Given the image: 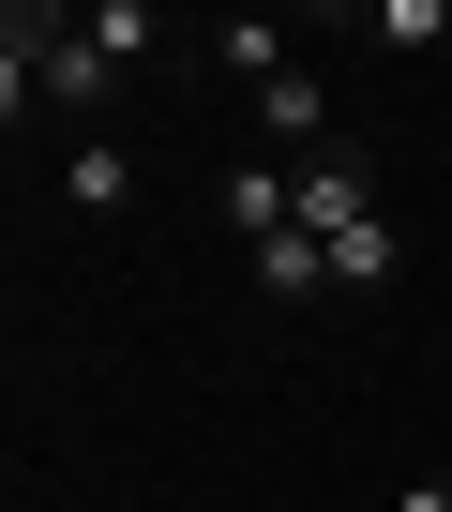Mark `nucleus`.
Masks as SVG:
<instances>
[{"label": "nucleus", "instance_id": "1", "mask_svg": "<svg viewBox=\"0 0 452 512\" xmlns=\"http://www.w3.org/2000/svg\"><path fill=\"white\" fill-rule=\"evenodd\" d=\"M242 106H257V151H272V166H317V151H347V136H332V91H317L302 61H287V76H257Z\"/></svg>", "mask_w": 452, "mask_h": 512}, {"label": "nucleus", "instance_id": "2", "mask_svg": "<svg viewBox=\"0 0 452 512\" xmlns=\"http://www.w3.org/2000/svg\"><path fill=\"white\" fill-rule=\"evenodd\" d=\"M226 226H242V256H272V241L302 226V166H272V151H242V166H226Z\"/></svg>", "mask_w": 452, "mask_h": 512}, {"label": "nucleus", "instance_id": "3", "mask_svg": "<svg viewBox=\"0 0 452 512\" xmlns=\"http://www.w3.org/2000/svg\"><path fill=\"white\" fill-rule=\"evenodd\" d=\"M347 226H377V166L362 151H317L302 166V241H347Z\"/></svg>", "mask_w": 452, "mask_h": 512}, {"label": "nucleus", "instance_id": "4", "mask_svg": "<svg viewBox=\"0 0 452 512\" xmlns=\"http://www.w3.org/2000/svg\"><path fill=\"white\" fill-rule=\"evenodd\" d=\"M121 196H136V151H121V136H76V151H61V211H91V226H106Z\"/></svg>", "mask_w": 452, "mask_h": 512}, {"label": "nucleus", "instance_id": "5", "mask_svg": "<svg viewBox=\"0 0 452 512\" xmlns=\"http://www.w3.org/2000/svg\"><path fill=\"white\" fill-rule=\"evenodd\" d=\"M392 272H407V241H392V211L332 241V302H362V287H392Z\"/></svg>", "mask_w": 452, "mask_h": 512}, {"label": "nucleus", "instance_id": "6", "mask_svg": "<svg viewBox=\"0 0 452 512\" xmlns=\"http://www.w3.org/2000/svg\"><path fill=\"white\" fill-rule=\"evenodd\" d=\"M362 31H377L392 61H422V46H452V0H362Z\"/></svg>", "mask_w": 452, "mask_h": 512}, {"label": "nucleus", "instance_id": "7", "mask_svg": "<svg viewBox=\"0 0 452 512\" xmlns=\"http://www.w3.org/2000/svg\"><path fill=\"white\" fill-rule=\"evenodd\" d=\"M257 287H272V302H332V241H302V226H287V241L257 256Z\"/></svg>", "mask_w": 452, "mask_h": 512}, {"label": "nucleus", "instance_id": "8", "mask_svg": "<svg viewBox=\"0 0 452 512\" xmlns=\"http://www.w3.org/2000/svg\"><path fill=\"white\" fill-rule=\"evenodd\" d=\"M211 76H242V91L287 76V31H272V16H226V31H211Z\"/></svg>", "mask_w": 452, "mask_h": 512}, {"label": "nucleus", "instance_id": "9", "mask_svg": "<svg viewBox=\"0 0 452 512\" xmlns=\"http://www.w3.org/2000/svg\"><path fill=\"white\" fill-rule=\"evenodd\" d=\"M392 512H452V467H422V482H407V497H392Z\"/></svg>", "mask_w": 452, "mask_h": 512}]
</instances>
